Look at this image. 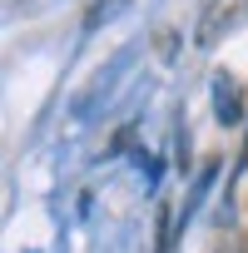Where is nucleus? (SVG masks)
Wrapping results in <instances>:
<instances>
[{"instance_id": "obj_2", "label": "nucleus", "mask_w": 248, "mask_h": 253, "mask_svg": "<svg viewBox=\"0 0 248 253\" xmlns=\"http://www.w3.org/2000/svg\"><path fill=\"white\" fill-rule=\"evenodd\" d=\"M213 89H218V119H223V124H233V119H238V104H243V94H238V80L218 75V80H213Z\"/></svg>"}, {"instance_id": "obj_1", "label": "nucleus", "mask_w": 248, "mask_h": 253, "mask_svg": "<svg viewBox=\"0 0 248 253\" xmlns=\"http://www.w3.org/2000/svg\"><path fill=\"white\" fill-rule=\"evenodd\" d=\"M233 15H238V0H204V10L194 20V45L199 50H213L223 40V30L233 25Z\"/></svg>"}]
</instances>
